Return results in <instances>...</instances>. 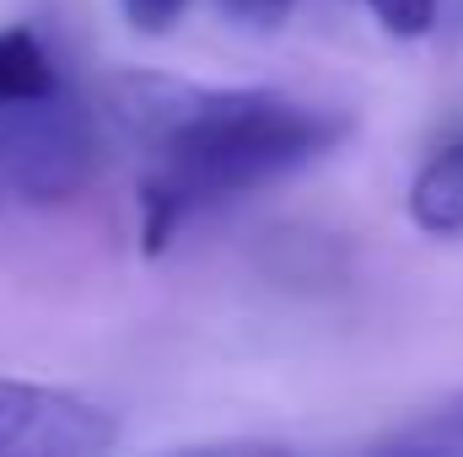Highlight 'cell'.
Here are the masks:
<instances>
[{
    "label": "cell",
    "mask_w": 463,
    "mask_h": 457,
    "mask_svg": "<svg viewBox=\"0 0 463 457\" xmlns=\"http://www.w3.org/2000/svg\"><path fill=\"white\" fill-rule=\"evenodd\" d=\"M118 447V415L43 382L0 377V452L11 457H92Z\"/></svg>",
    "instance_id": "obj_3"
},
{
    "label": "cell",
    "mask_w": 463,
    "mask_h": 457,
    "mask_svg": "<svg viewBox=\"0 0 463 457\" xmlns=\"http://www.w3.org/2000/svg\"><path fill=\"white\" fill-rule=\"evenodd\" d=\"M222 11H227L237 27H253V33H269V27H280L291 11H297V0H216Z\"/></svg>",
    "instance_id": "obj_8"
},
{
    "label": "cell",
    "mask_w": 463,
    "mask_h": 457,
    "mask_svg": "<svg viewBox=\"0 0 463 457\" xmlns=\"http://www.w3.org/2000/svg\"><path fill=\"white\" fill-rule=\"evenodd\" d=\"M377 452H463V393L420 415L415 425H399L393 436H383Z\"/></svg>",
    "instance_id": "obj_6"
},
{
    "label": "cell",
    "mask_w": 463,
    "mask_h": 457,
    "mask_svg": "<svg viewBox=\"0 0 463 457\" xmlns=\"http://www.w3.org/2000/svg\"><path fill=\"white\" fill-rule=\"evenodd\" d=\"M98 167V129L92 114L54 92L5 98L0 103V194L54 205L71 200Z\"/></svg>",
    "instance_id": "obj_2"
},
{
    "label": "cell",
    "mask_w": 463,
    "mask_h": 457,
    "mask_svg": "<svg viewBox=\"0 0 463 457\" xmlns=\"http://www.w3.org/2000/svg\"><path fill=\"white\" fill-rule=\"evenodd\" d=\"M114 118L151 151V173L140 178L146 253H162L200 210L302 173L350 129L340 114L269 87H184L156 76L118 81Z\"/></svg>",
    "instance_id": "obj_1"
},
{
    "label": "cell",
    "mask_w": 463,
    "mask_h": 457,
    "mask_svg": "<svg viewBox=\"0 0 463 457\" xmlns=\"http://www.w3.org/2000/svg\"><path fill=\"white\" fill-rule=\"evenodd\" d=\"M437 5L442 0H366V11L393 33V38H426L437 27Z\"/></svg>",
    "instance_id": "obj_7"
},
{
    "label": "cell",
    "mask_w": 463,
    "mask_h": 457,
    "mask_svg": "<svg viewBox=\"0 0 463 457\" xmlns=\"http://www.w3.org/2000/svg\"><path fill=\"white\" fill-rule=\"evenodd\" d=\"M54 60L43 54V43L27 27H0V103L5 98H38L54 92Z\"/></svg>",
    "instance_id": "obj_5"
},
{
    "label": "cell",
    "mask_w": 463,
    "mask_h": 457,
    "mask_svg": "<svg viewBox=\"0 0 463 457\" xmlns=\"http://www.w3.org/2000/svg\"><path fill=\"white\" fill-rule=\"evenodd\" d=\"M184 5L189 0H118V11H124V22L135 33H167L184 16Z\"/></svg>",
    "instance_id": "obj_9"
},
{
    "label": "cell",
    "mask_w": 463,
    "mask_h": 457,
    "mask_svg": "<svg viewBox=\"0 0 463 457\" xmlns=\"http://www.w3.org/2000/svg\"><path fill=\"white\" fill-rule=\"evenodd\" d=\"M410 221L431 237L463 231V140L442 145L410 183Z\"/></svg>",
    "instance_id": "obj_4"
}]
</instances>
